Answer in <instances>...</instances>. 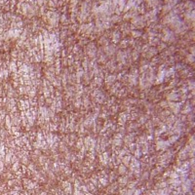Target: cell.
Returning <instances> with one entry per match:
<instances>
[{"label":"cell","instance_id":"cell-1","mask_svg":"<svg viewBox=\"0 0 195 195\" xmlns=\"http://www.w3.org/2000/svg\"><path fill=\"white\" fill-rule=\"evenodd\" d=\"M133 23L135 24L136 26H144V20L140 19V18H135V19L133 20Z\"/></svg>","mask_w":195,"mask_h":195},{"label":"cell","instance_id":"cell-2","mask_svg":"<svg viewBox=\"0 0 195 195\" xmlns=\"http://www.w3.org/2000/svg\"><path fill=\"white\" fill-rule=\"evenodd\" d=\"M132 34H133V36H135V37H138V36L140 35V33H139V31H133Z\"/></svg>","mask_w":195,"mask_h":195}]
</instances>
